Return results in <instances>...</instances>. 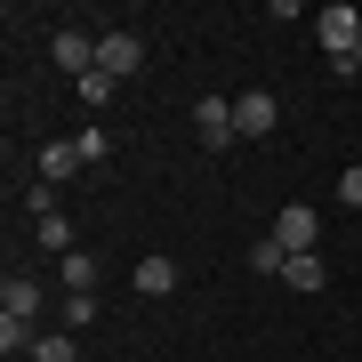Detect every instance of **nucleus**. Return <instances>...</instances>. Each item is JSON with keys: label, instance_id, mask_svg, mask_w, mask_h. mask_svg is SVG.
<instances>
[{"label": "nucleus", "instance_id": "14", "mask_svg": "<svg viewBox=\"0 0 362 362\" xmlns=\"http://www.w3.org/2000/svg\"><path fill=\"white\" fill-rule=\"evenodd\" d=\"M250 266H258V274H274V282H282V266H290V250H282V242H274V233H266V242L250 250Z\"/></svg>", "mask_w": 362, "mask_h": 362}, {"label": "nucleus", "instance_id": "11", "mask_svg": "<svg viewBox=\"0 0 362 362\" xmlns=\"http://www.w3.org/2000/svg\"><path fill=\"white\" fill-rule=\"evenodd\" d=\"M57 282H65V298H73V290H89V282H97V258H89V250L57 258Z\"/></svg>", "mask_w": 362, "mask_h": 362}, {"label": "nucleus", "instance_id": "17", "mask_svg": "<svg viewBox=\"0 0 362 362\" xmlns=\"http://www.w3.org/2000/svg\"><path fill=\"white\" fill-rule=\"evenodd\" d=\"M73 145H81V161H89V169H97V161H105V153H113V137H105V129H81V137H73Z\"/></svg>", "mask_w": 362, "mask_h": 362}, {"label": "nucleus", "instance_id": "1", "mask_svg": "<svg viewBox=\"0 0 362 362\" xmlns=\"http://www.w3.org/2000/svg\"><path fill=\"white\" fill-rule=\"evenodd\" d=\"M314 33H322V49H330V65H354V49H362V8H322L314 16Z\"/></svg>", "mask_w": 362, "mask_h": 362}, {"label": "nucleus", "instance_id": "6", "mask_svg": "<svg viewBox=\"0 0 362 362\" xmlns=\"http://www.w3.org/2000/svg\"><path fill=\"white\" fill-rule=\"evenodd\" d=\"M49 57H57V65H65L73 81H81V73H97V40H89V33H73V25L49 40Z\"/></svg>", "mask_w": 362, "mask_h": 362}, {"label": "nucleus", "instance_id": "9", "mask_svg": "<svg viewBox=\"0 0 362 362\" xmlns=\"http://www.w3.org/2000/svg\"><path fill=\"white\" fill-rule=\"evenodd\" d=\"M282 282H290V290H322V282H330L322 250H306V258H290V266H282Z\"/></svg>", "mask_w": 362, "mask_h": 362}, {"label": "nucleus", "instance_id": "2", "mask_svg": "<svg viewBox=\"0 0 362 362\" xmlns=\"http://www.w3.org/2000/svg\"><path fill=\"white\" fill-rule=\"evenodd\" d=\"M274 242H282V250H290V258H306V250H314V242H322V218H314V209H306V202H290V209H282V218H274Z\"/></svg>", "mask_w": 362, "mask_h": 362}, {"label": "nucleus", "instance_id": "4", "mask_svg": "<svg viewBox=\"0 0 362 362\" xmlns=\"http://www.w3.org/2000/svg\"><path fill=\"white\" fill-rule=\"evenodd\" d=\"M274 113H282V105H274L266 89H242V97H233V129H242V137H274Z\"/></svg>", "mask_w": 362, "mask_h": 362}, {"label": "nucleus", "instance_id": "7", "mask_svg": "<svg viewBox=\"0 0 362 362\" xmlns=\"http://www.w3.org/2000/svg\"><path fill=\"white\" fill-rule=\"evenodd\" d=\"M73 169H89V161H81V145H73V137H57V145H40V185H65Z\"/></svg>", "mask_w": 362, "mask_h": 362}, {"label": "nucleus", "instance_id": "13", "mask_svg": "<svg viewBox=\"0 0 362 362\" xmlns=\"http://www.w3.org/2000/svg\"><path fill=\"white\" fill-rule=\"evenodd\" d=\"M33 233L57 250V258H73V226H65V218H33Z\"/></svg>", "mask_w": 362, "mask_h": 362}, {"label": "nucleus", "instance_id": "19", "mask_svg": "<svg viewBox=\"0 0 362 362\" xmlns=\"http://www.w3.org/2000/svg\"><path fill=\"white\" fill-rule=\"evenodd\" d=\"M354 73H362V49H354Z\"/></svg>", "mask_w": 362, "mask_h": 362}, {"label": "nucleus", "instance_id": "3", "mask_svg": "<svg viewBox=\"0 0 362 362\" xmlns=\"http://www.w3.org/2000/svg\"><path fill=\"white\" fill-rule=\"evenodd\" d=\"M194 129H202L209 153H226V145L242 137V129H233V105H226V97H202V105H194Z\"/></svg>", "mask_w": 362, "mask_h": 362}, {"label": "nucleus", "instance_id": "18", "mask_svg": "<svg viewBox=\"0 0 362 362\" xmlns=\"http://www.w3.org/2000/svg\"><path fill=\"white\" fill-rule=\"evenodd\" d=\"M338 202H346V209H362V161L346 169V177H338Z\"/></svg>", "mask_w": 362, "mask_h": 362}, {"label": "nucleus", "instance_id": "12", "mask_svg": "<svg viewBox=\"0 0 362 362\" xmlns=\"http://www.w3.org/2000/svg\"><path fill=\"white\" fill-rule=\"evenodd\" d=\"M33 362H81V338H73V330H40Z\"/></svg>", "mask_w": 362, "mask_h": 362}, {"label": "nucleus", "instance_id": "8", "mask_svg": "<svg viewBox=\"0 0 362 362\" xmlns=\"http://www.w3.org/2000/svg\"><path fill=\"white\" fill-rule=\"evenodd\" d=\"M0 314L33 322V314H40V282H25V274H8V282H0Z\"/></svg>", "mask_w": 362, "mask_h": 362}, {"label": "nucleus", "instance_id": "15", "mask_svg": "<svg viewBox=\"0 0 362 362\" xmlns=\"http://www.w3.org/2000/svg\"><path fill=\"white\" fill-rule=\"evenodd\" d=\"M113 97H121L113 73H81V105H113Z\"/></svg>", "mask_w": 362, "mask_h": 362}, {"label": "nucleus", "instance_id": "5", "mask_svg": "<svg viewBox=\"0 0 362 362\" xmlns=\"http://www.w3.org/2000/svg\"><path fill=\"white\" fill-rule=\"evenodd\" d=\"M137 65H145V49H137L129 33H97V73H113V81H129Z\"/></svg>", "mask_w": 362, "mask_h": 362}, {"label": "nucleus", "instance_id": "10", "mask_svg": "<svg viewBox=\"0 0 362 362\" xmlns=\"http://www.w3.org/2000/svg\"><path fill=\"white\" fill-rule=\"evenodd\" d=\"M137 290L145 298H169V290H177V266H169V258H137Z\"/></svg>", "mask_w": 362, "mask_h": 362}, {"label": "nucleus", "instance_id": "20", "mask_svg": "<svg viewBox=\"0 0 362 362\" xmlns=\"http://www.w3.org/2000/svg\"><path fill=\"white\" fill-rule=\"evenodd\" d=\"M81 362H97V354H81Z\"/></svg>", "mask_w": 362, "mask_h": 362}, {"label": "nucleus", "instance_id": "16", "mask_svg": "<svg viewBox=\"0 0 362 362\" xmlns=\"http://www.w3.org/2000/svg\"><path fill=\"white\" fill-rule=\"evenodd\" d=\"M89 322H97V298H89V290H73V298H65V330L81 338V330H89Z\"/></svg>", "mask_w": 362, "mask_h": 362}]
</instances>
